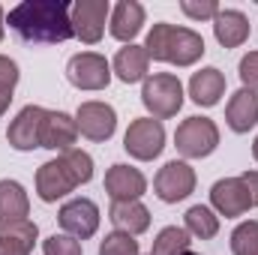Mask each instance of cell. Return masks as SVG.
I'll return each instance as SVG.
<instances>
[{
    "mask_svg": "<svg viewBox=\"0 0 258 255\" xmlns=\"http://www.w3.org/2000/svg\"><path fill=\"white\" fill-rule=\"evenodd\" d=\"M63 0H27L9 9V27L33 45H57L72 39V18Z\"/></svg>",
    "mask_w": 258,
    "mask_h": 255,
    "instance_id": "cell-1",
    "label": "cell"
},
{
    "mask_svg": "<svg viewBox=\"0 0 258 255\" xmlns=\"http://www.w3.org/2000/svg\"><path fill=\"white\" fill-rule=\"evenodd\" d=\"M93 177V156L84 153V150H66L57 159H48L45 165H39L36 171V195L51 204L57 198L69 195L72 189L90 183Z\"/></svg>",
    "mask_w": 258,
    "mask_h": 255,
    "instance_id": "cell-2",
    "label": "cell"
},
{
    "mask_svg": "<svg viewBox=\"0 0 258 255\" xmlns=\"http://www.w3.org/2000/svg\"><path fill=\"white\" fill-rule=\"evenodd\" d=\"M147 57L159 63H174V66H192L204 57V39L189 27H174L168 21H159L150 27L147 42H144Z\"/></svg>",
    "mask_w": 258,
    "mask_h": 255,
    "instance_id": "cell-3",
    "label": "cell"
},
{
    "mask_svg": "<svg viewBox=\"0 0 258 255\" xmlns=\"http://www.w3.org/2000/svg\"><path fill=\"white\" fill-rule=\"evenodd\" d=\"M141 102L156 120L174 117L180 111V105H183V84H180V78L171 75V72L147 75L144 87H141Z\"/></svg>",
    "mask_w": 258,
    "mask_h": 255,
    "instance_id": "cell-4",
    "label": "cell"
},
{
    "mask_svg": "<svg viewBox=\"0 0 258 255\" xmlns=\"http://www.w3.org/2000/svg\"><path fill=\"white\" fill-rule=\"evenodd\" d=\"M177 153L186 159H204L219 147V129L210 117H186L174 132Z\"/></svg>",
    "mask_w": 258,
    "mask_h": 255,
    "instance_id": "cell-5",
    "label": "cell"
},
{
    "mask_svg": "<svg viewBox=\"0 0 258 255\" xmlns=\"http://www.w3.org/2000/svg\"><path fill=\"white\" fill-rule=\"evenodd\" d=\"M66 78L78 90H105L111 84V63L96 51H81L66 63Z\"/></svg>",
    "mask_w": 258,
    "mask_h": 255,
    "instance_id": "cell-6",
    "label": "cell"
},
{
    "mask_svg": "<svg viewBox=\"0 0 258 255\" xmlns=\"http://www.w3.org/2000/svg\"><path fill=\"white\" fill-rule=\"evenodd\" d=\"M123 147H126L129 156L147 162V159H156L165 147V129L156 117H138L132 120L123 135Z\"/></svg>",
    "mask_w": 258,
    "mask_h": 255,
    "instance_id": "cell-7",
    "label": "cell"
},
{
    "mask_svg": "<svg viewBox=\"0 0 258 255\" xmlns=\"http://www.w3.org/2000/svg\"><path fill=\"white\" fill-rule=\"evenodd\" d=\"M192 189H195V168L189 162H180V159L165 162L159 168V174L153 177V192L165 204H177V201L189 198Z\"/></svg>",
    "mask_w": 258,
    "mask_h": 255,
    "instance_id": "cell-8",
    "label": "cell"
},
{
    "mask_svg": "<svg viewBox=\"0 0 258 255\" xmlns=\"http://www.w3.org/2000/svg\"><path fill=\"white\" fill-rule=\"evenodd\" d=\"M108 0H75L72 9H69V18H72V33L87 42V45H96L105 33V21H108Z\"/></svg>",
    "mask_w": 258,
    "mask_h": 255,
    "instance_id": "cell-9",
    "label": "cell"
},
{
    "mask_svg": "<svg viewBox=\"0 0 258 255\" xmlns=\"http://www.w3.org/2000/svg\"><path fill=\"white\" fill-rule=\"evenodd\" d=\"M75 126L90 141H108L117 129V111L108 102H99V99L81 102L78 111H75Z\"/></svg>",
    "mask_w": 258,
    "mask_h": 255,
    "instance_id": "cell-10",
    "label": "cell"
},
{
    "mask_svg": "<svg viewBox=\"0 0 258 255\" xmlns=\"http://www.w3.org/2000/svg\"><path fill=\"white\" fill-rule=\"evenodd\" d=\"M57 222H60V228L66 234H72L75 240H87L99 228V207L90 198H72V201H66L60 207Z\"/></svg>",
    "mask_w": 258,
    "mask_h": 255,
    "instance_id": "cell-11",
    "label": "cell"
},
{
    "mask_svg": "<svg viewBox=\"0 0 258 255\" xmlns=\"http://www.w3.org/2000/svg\"><path fill=\"white\" fill-rule=\"evenodd\" d=\"M48 117V108L42 105H24L15 120L6 129V141L15 147V150H33L39 147V135H42V123Z\"/></svg>",
    "mask_w": 258,
    "mask_h": 255,
    "instance_id": "cell-12",
    "label": "cell"
},
{
    "mask_svg": "<svg viewBox=\"0 0 258 255\" xmlns=\"http://www.w3.org/2000/svg\"><path fill=\"white\" fill-rule=\"evenodd\" d=\"M210 204L219 216L231 219V216H243L252 207V198L240 177H222L210 186Z\"/></svg>",
    "mask_w": 258,
    "mask_h": 255,
    "instance_id": "cell-13",
    "label": "cell"
},
{
    "mask_svg": "<svg viewBox=\"0 0 258 255\" xmlns=\"http://www.w3.org/2000/svg\"><path fill=\"white\" fill-rule=\"evenodd\" d=\"M105 192L111 201H138L147 192V180L132 165H111L105 174Z\"/></svg>",
    "mask_w": 258,
    "mask_h": 255,
    "instance_id": "cell-14",
    "label": "cell"
},
{
    "mask_svg": "<svg viewBox=\"0 0 258 255\" xmlns=\"http://www.w3.org/2000/svg\"><path fill=\"white\" fill-rule=\"evenodd\" d=\"M78 138V126H75V117H69L66 111H48L45 123H42V135H39V147H48V150H72Z\"/></svg>",
    "mask_w": 258,
    "mask_h": 255,
    "instance_id": "cell-15",
    "label": "cell"
},
{
    "mask_svg": "<svg viewBox=\"0 0 258 255\" xmlns=\"http://www.w3.org/2000/svg\"><path fill=\"white\" fill-rule=\"evenodd\" d=\"M225 123L231 126V132L243 135L258 123V93L255 90H246L240 87L231 99H228V108H225Z\"/></svg>",
    "mask_w": 258,
    "mask_h": 255,
    "instance_id": "cell-16",
    "label": "cell"
},
{
    "mask_svg": "<svg viewBox=\"0 0 258 255\" xmlns=\"http://www.w3.org/2000/svg\"><path fill=\"white\" fill-rule=\"evenodd\" d=\"M213 36L222 48H237L249 39V18L240 9H219L213 18Z\"/></svg>",
    "mask_w": 258,
    "mask_h": 255,
    "instance_id": "cell-17",
    "label": "cell"
},
{
    "mask_svg": "<svg viewBox=\"0 0 258 255\" xmlns=\"http://www.w3.org/2000/svg\"><path fill=\"white\" fill-rule=\"evenodd\" d=\"M141 27H144V6H141V3H135V0H120V3L111 9V24H108V30H111L114 39L132 45V39L141 33Z\"/></svg>",
    "mask_w": 258,
    "mask_h": 255,
    "instance_id": "cell-18",
    "label": "cell"
},
{
    "mask_svg": "<svg viewBox=\"0 0 258 255\" xmlns=\"http://www.w3.org/2000/svg\"><path fill=\"white\" fill-rule=\"evenodd\" d=\"M108 219L114 222L117 231L132 234V237H138V234H144L150 228V210L141 201H111Z\"/></svg>",
    "mask_w": 258,
    "mask_h": 255,
    "instance_id": "cell-19",
    "label": "cell"
},
{
    "mask_svg": "<svg viewBox=\"0 0 258 255\" xmlns=\"http://www.w3.org/2000/svg\"><path fill=\"white\" fill-rule=\"evenodd\" d=\"M225 93V75L216 69V66H204L201 72H195L189 78V96H192L195 105H216Z\"/></svg>",
    "mask_w": 258,
    "mask_h": 255,
    "instance_id": "cell-20",
    "label": "cell"
},
{
    "mask_svg": "<svg viewBox=\"0 0 258 255\" xmlns=\"http://www.w3.org/2000/svg\"><path fill=\"white\" fill-rule=\"evenodd\" d=\"M30 213V198L18 180H0V228L27 219Z\"/></svg>",
    "mask_w": 258,
    "mask_h": 255,
    "instance_id": "cell-21",
    "label": "cell"
},
{
    "mask_svg": "<svg viewBox=\"0 0 258 255\" xmlns=\"http://www.w3.org/2000/svg\"><path fill=\"white\" fill-rule=\"evenodd\" d=\"M147 66H150V57L144 51V45H126L114 54V63H111V72L123 81V84H135V81H144L147 78Z\"/></svg>",
    "mask_w": 258,
    "mask_h": 255,
    "instance_id": "cell-22",
    "label": "cell"
},
{
    "mask_svg": "<svg viewBox=\"0 0 258 255\" xmlns=\"http://www.w3.org/2000/svg\"><path fill=\"white\" fill-rule=\"evenodd\" d=\"M36 237H39L36 222H30V219L12 222V225L0 228V255H30Z\"/></svg>",
    "mask_w": 258,
    "mask_h": 255,
    "instance_id": "cell-23",
    "label": "cell"
},
{
    "mask_svg": "<svg viewBox=\"0 0 258 255\" xmlns=\"http://www.w3.org/2000/svg\"><path fill=\"white\" fill-rule=\"evenodd\" d=\"M183 222H186L189 237H198V240H210V237L219 234V216L210 207H204V204L189 207L186 216H183Z\"/></svg>",
    "mask_w": 258,
    "mask_h": 255,
    "instance_id": "cell-24",
    "label": "cell"
},
{
    "mask_svg": "<svg viewBox=\"0 0 258 255\" xmlns=\"http://www.w3.org/2000/svg\"><path fill=\"white\" fill-rule=\"evenodd\" d=\"M189 243H192V240H189V231H186V228L168 225V228H162V231L156 234L150 255H183L189 249Z\"/></svg>",
    "mask_w": 258,
    "mask_h": 255,
    "instance_id": "cell-25",
    "label": "cell"
},
{
    "mask_svg": "<svg viewBox=\"0 0 258 255\" xmlns=\"http://www.w3.org/2000/svg\"><path fill=\"white\" fill-rule=\"evenodd\" d=\"M231 252L234 255H255L258 252V219L240 222L231 231Z\"/></svg>",
    "mask_w": 258,
    "mask_h": 255,
    "instance_id": "cell-26",
    "label": "cell"
},
{
    "mask_svg": "<svg viewBox=\"0 0 258 255\" xmlns=\"http://www.w3.org/2000/svg\"><path fill=\"white\" fill-rule=\"evenodd\" d=\"M99 255H138V240L123 231H111L99 243Z\"/></svg>",
    "mask_w": 258,
    "mask_h": 255,
    "instance_id": "cell-27",
    "label": "cell"
},
{
    "mask_svg": "<svg viewBox=\"0 0 258 255\" xmlns=\"http://www.w3.org/2000/svg\"><path fill=\"white\" fill-rule=\"evenodd\" d=\"M42 255H81V240L72 234H51L42 243Z\"/></svg>",
    "mask_w": 258,
    "mask_h": 255,
    "instance_id": "cell-28",
    "label": "cell"
},
{
    "mask_svg": "<svg viewBox=\"0 0 258 255\" xmlns=\"http://www.w3.org/2000/svg\"><path fill=\"white\" fill-rule=\"evenodd\" d=\"M180 9L189 15V18H195V21H204V18H216L219 15V3L216 0H180Z\"/></svg>",
    "mask_w": 258,
    "mask_h": 255,
    "instance_id": "cell-29",
    "label": "cell"
},
{
    "mask_svg": "<svg viewBox=\"0 0 258 255\" xmlns=\"http://www.w3.org/2000/svg\"><path fill=\"white\" fill-rule=\"evenodd\" d=\"M237 72H240L243 87H246V90H255V93H258V51H249V54L240 60Z\"/></svg>",
    "mask_w": 258,
    "mask_h": 255,
    "instance_id": "cell-30",
    "label": "cell"
},
{
    "mask_svg": "<svg viewBox=\"0 0 258 255\" xmlns=\"http://www.w3.org/2000/svg\"><path fill=\"white\" fill-rule=\"evenodd\" d=\"M18 63L15 60H9L6 54H0V87H9V90H15V84H18Z\"/></svg>",
    "mask_w": 258,
    "mask_h": 255,
    "instance_id": "cell-31",
    "label": "cell"
},
{
    "mask_svg": "<svg viewBox=\"0 0 258 255\" xmlns=\"http://www.w3.org/2000/svg\"><path fill=\"white\" fill-rule=\"evenodd\" d=\"M243 186L249 189V198H252V207H258V171H243L240 174Z\"/></svg>",
    "mask_w": 258,
    "mask_h": 255,
    "instance_id": "cell-32",
    "label": "cell"
},
{
    "mask_svg": "<svg viewBox=\"0 0 258 255\" xmlns=\"http://www.w3.org/2000/svg\"><path fill=\"white\" fill-rule=\"evenodd\" d=\"M9 102H12V90H9V87H0V117L6 114Z\"/></svg>",
    "mask_w": 258,
    "mask_h": 255,
    "instance_id": "cell-33",
    "label": "cell"
},
{
    "mask_svg": "<svg viewBox=\"0 0 258 255\" xmlns=\"http://www.w3.org/2000/svg\"><path fill=\"white\" fill-rule=\"evenodd\" d=\"M3 27H6V15H3V6H0V39H3Z\"/></svg>",
    "mask_w": 258,
    "mask_h": 255,
    "instance_id": "cell-34",
    "label": "cell"
},
{
    "mask_svg": "<svg viewBox=\"0 0 258 255\" xmlns=\"http://www.w3.org/2000/svg\"><path fill=\"white\" fill-rule=\"evenodd\" d=\"M252 156L258 159V135H255V141H252Z\"/></svg>",
    "mask_w": 258,
    "mask_h": 255,
    "instance_id": "cell-35",
    "label": "cell"
},
{
    "mask_svg": "<svg viewBox=\"0 0 258 255\" xmlns=\"http://www.w3.org/2000/svg\"><path fill=\"white\" fill-rule=\"evenodd\" d=\"M183 255H198V252H189V249H186V252H183Z\"/></svg>",
    "mask_w": 258,
    "mask_h": 255,
    "instance_id": "cell-36",
    "label": "cell"
},
{
    "mask_svg": "<svg viewBox=\"0 0 258 255\" xmlns=\"http://www.w3.org/2000/svg\"><path fill=\"white\" fill-rule=\"evenodd\" d=\"M255 255H258V252H255Z\"/></svg>",
    "mask_w": 258,
    "mask_h": 255,
    "instance_id": "cell-37",
    "label": "cell"
}]
</instances>
